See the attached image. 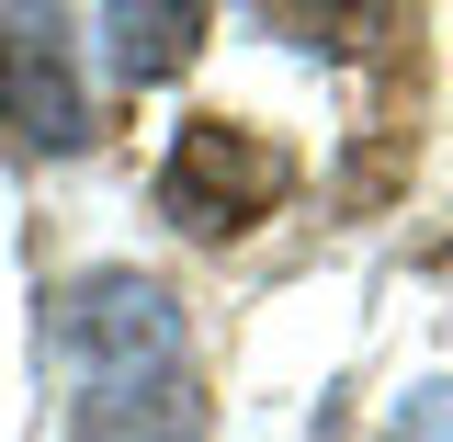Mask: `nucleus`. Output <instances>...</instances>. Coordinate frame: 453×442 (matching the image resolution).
I'll list each match as a JSON object with an SVG mask.
<instances>
[{
  "label": "nucleus",
  "instance_id": "nucleus-1",
  "mask_svg": "<svg viewBox=\"0 0 453 442\" xmlns=\"http://www.w3.org/2000/svg\"><path fill=\"white\" fill-rule=\"evenodd\" d=\"M46 352L68 375V442H216V408L159 273H80L46 318Z\"/></svg>",
  "mask_w": 453,
  "mask_h": 442
},
{
  "label": "nucleus",
  "instance_id": "nucleus-2",
  "mask_svg": "<svg viewBox=\"0 0 453 442\" xmlns=\"http://www.w3.org/2000/svg\"><path fill=\"white\" fill-rule=\"evenodd\" d=\"M283 193H295V159L261 125H226V113H193L170 136V159H159V216L181 238H238V227L273 216Z\"/></svg>",
  "mask_w": 453,
  "mask_h": 442
},
{
  "label": "nucleus",
  "instance_id": "nucleus-3",
  "mask_svg": "<svg viewBox=\"0 0 453 442\" xmlns=\"http://www.w3.org/2000/svg\"><path fill=\"white\" fill-rule=\"evenodd\" d=\"M0 125L23 148H80L91 136V91H80V35L68 12H0Z\"/></svg>",
  "mask_w": 453,
  "mask_h": 442
},
{
  "label": "nucleus",
  "instance_id": "nucleus-4",
  "mask_svg": "<svg viewBox=\"0 0 453 442\" xmlns=\"http://www.w3.org/2000/svg\"><path fill=\"white\" fill-rule=\"evenodd\" d=\"M204 23H216V12H193V0H113L103 12V68L125 80V91H148V80H170V68H193Z\"/></svg>",
  "mask_w": 453,
  "mask_h": 442
}]
</instances>
